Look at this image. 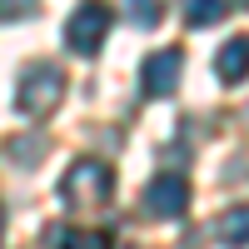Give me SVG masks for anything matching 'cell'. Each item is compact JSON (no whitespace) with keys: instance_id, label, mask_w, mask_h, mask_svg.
Returning a JSON list of instances; mask_svg holds the SVG:
<instances>
[{"instance_id":"obj_8","label":"cell","mask_w":249,"mask_h":249,"mask_svg":"<svg viewBox=\"0 0 249 249\" xmlns=\"http://www.w3.org/2000/svg\"><path fill=\"white\" fill-rule=\"evenodd\" d=\"M214 239L219 244H249V204H234L214 219Z\"/></svg>"},{"instance_id":"obj_10","label":"cell","mask_w":249,"mask_h":249,"mask_svg":"<svg viewBox=\"0 0 249 249\" xmlns=\"http://www.w3.org/2000/svg\"><path fill=\"white\" fill-rule=\"evenodd\" d=\"M120 10L130 15V25H140V30H150L155 20L164 15V5H160V0H120Z\"/></svg>"},{"instance_id":"obj_14","label":"cell","mask_w":249,"mask_h":249,"mask_svg":"<svg viewBox=\"0 0 249 249\" xmlns=\"http://www.w3.org/2000/svg\"><path fill=\"white\" fill-rule=\"evenodd\" d=\"M239 5H249V0H239Z\"/></svg>"},{"instance_id":"obj_13","label":"cell","mask_w":249,"mask_h":249,"mask_svg":"<svg viewBox=\"0 0 249 249\" xmlns=\"http://www.w3.org/2000/svg\"><path fill=\"white\" fill-rule=\"evenodd\" d=\"M0 234H5V210H0Z\"/></svg>"},{"instance_id":"obj_11","label":"cell","mask_w":249,"mask_h":249,"mask_svg":"<svg viewBox=\"0 0 249 249\" xmlns=\"http://www.w3.org/2000/svg\"><path fill=\"white\" fill-rule=\"evenodd\" d=\"M40 10V0H0V20H30Z\"/></svg>"},{"instance_id":"obj_1","label":"cell","mask_w":249,"mask_h":249,"mask_svg":"<svg viewBox=\"0 0 249 249\" xmlns=\"http://www.w3.org/2000/svg\"><path fill=\"white\" fill-rule=\"evenodd\" d=\"M110 195H115V170L105 160H75L60 179V199L70 210H100L110 204Z\"/></svg>"},{"instance_id":"obj_7","label":"cell","mask_w":249,"mask_h":249,"mask_svg":"<svg viewBox=\"0 0 249 249\" xmlns=\"http://www.w3.org/2000/svg\"><path fill=\"white\" fill-rule=\"evenodd\" d=\"M45 244L50 249H115V239L105 230H50Z\"/></svg>"},{"instance_id":"obj_3","label":"cell","mask_w":249,"mask_h":249,"mask_svg":"<svg viewBox=\"0 0 249 249\" xmlns=\"http://www.w3.org/2000/svg\"><path fill=\"white\" fill-rule=\"evenodd\" d=\"M110 25H115V10L105 5V0H85V5H75L70 25H65V45L75 55H95L100 45H105Z\"/></svg>"},{"instance_id":"obj_2","label":"cell","mask_w":249,"mask_h":249,"mask_svg":"<svg viewBox=\"0 0 249 249\" xmlns=\"http://www.w3.org/2000/svg\"><path fill=\"white\" fill-rule=\"evenodd\" d=\"M60 95H65V70L50 65V60H40V65H25L20 70V85H15V105L25 115H50L60 105Z\"/></svg>"},{"instance_id":"obj_4","label":"cell","mask_w":249,"mask_h":249,"mask_svg":"<svg viewBox=\"0 0 249 249\" xmlns=\"http://www.w3.org/2000/svg\"><path fill=\"white\" fill-rule=\"evenodd\" d=\"M184 210H190V179L184 175L164 170V175H155L144 184V214L150 219H179Z\"/></svg>"},{"instance_id":"obj_12","label":"cell","mask_w":249,"mask_h":249,"mask_svg":"<svg viewBox=\"0 0 249 249\" xmlns=\"http://www.w3.org/2000/svg\"><path fill=\"white\" fill-rule=\"evenodd\" d=\"M10 155L30 164V160H40V155H45V140H15V144H10Z\"/></svg>"},{"instance_id":"obj_9","label":"cell","mask_w":249,"mask_h":249,"mask_svg":"<svg viewBox=\"0 0 249 249\" xmlns=\"http://www.w3.org/2000/svg\"><path fill=\"white\" fill-rule=\"evenodd\" d=\"M224 10H230V0H184V20H190L195 30L219 25V20H224Z\"/></svg>"},{"instance_id":"obj_6","label":"cell","mask_w":249,"mask_h":249,"mask_svg":"<svg viewBox=\"0 0 249 249\" xmlns=\"http://www.w3.org/2000/svg\"><path fill=\"white\" fill-rule=\"evenodd\" d=\"M214 75L224 80V85L249 80V35H234V40H224V45L214 50Z\"/></svg>"},{"instance_id":"obj_5","label":"cell","mask_w":249,"mask_h":249,"mask_svg":"<svg viewBox=\"0 0 249 249\" xmlns=\"http://www.w3.org/2000/svg\"><path fill=\"white\" fill-rule=\"evenodd\" d=\"M140 80H144V95H150V100H170V95L179 90V80H184V50H179V45L155 50L150 60H144Z\"/></svg>"}]
</instances>
